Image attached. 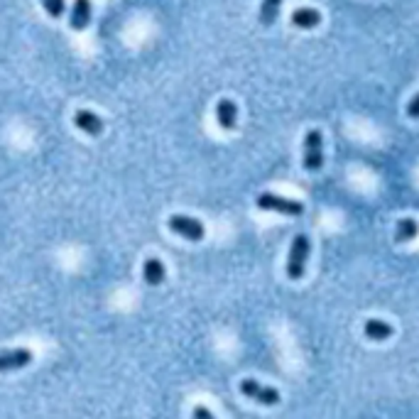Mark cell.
<instances>
[{"instance_id": "obj_9", "label": "cell", "mask_w": 419, "mask_h": 419, "mask_svg": "<svg viewBox=\"0 0 419 419\" xmlns=\"http://www.w3.org/2000/svg\"><path fill=\"white\" fill-rule=\"evenodd\" d=\"M91 23V0H74V8H71V29L81 32Z\"/></svg>"}, {"instance_id": "obj_2", "label": "cell", "mask_w": 419, "mask_h": 419, "mask_svg": "<svg viewBox=\"0 0 419 419\" xmlns=\"http://www.w3.org/2000/svg\"><path fill=\"white\" fill-rule=\"evenodd\" d=\"M257 209L262 211H277L282 216H302L304 214V204L302 201H294V199H285L279 194L272 192H262L260 196L255 199Z\"/></svg>"}, {"instance_id": "obj_13", "label": "cell", "mask_w": 419, "mask_h": 419, "mask_svg": "<svg viewBox=\"0 0 419 419\" xmlns=\"http://www.w3.org/2000/svg\"><path fill=\"white\" fill-rule=\"evenodd\" d=\"M419 236V223L414 218H402L395 226V240L397 243H409V240Z\"/></svg>"}, {"instance_id": "obj_10", "label": "cell", "mask_w": 419, "mask_h": 419, "mask_svg": "<svg viewBox=\"0 0 419 419\" xmlns=\"http://www.w3.org/2000/svg\"><path fill=\"white\" fill-rule=\"evenodd\" d=\"M321 23V12L316 8H297L292 12V25L299 29H314Z\"/></svg>"}, {"instance_id": "obj_7", "label": "cell", "mask_w": 419, "mask_h": 419, "mask_svg": "<svg viewBox=\"0 0 419 419\" xmlns=\"http://www.w3.org/2000/svg\"><path fill=\"white\" fill-rule=\"evenodd\" d=\"M216 120L223 130H233L236 123H238V105L233 103L231 99H221L216 105Z\"/></svg>"}, {"instance_id": "obj_6", "label": "cell", "mask_w": 419, "mask_h": 419, "mask_svg": "<svg viewBox=\"0 0 419 419\" xmlns=\"http://www.w3.org/2000/svg\"><path fill=\"white\" fill-rule=\"evenodd\" d=\"M32 363V351L27 348H8L0 353V372H10L27 368Z\"/></svg>"}, {"instance_id": "obj_3", "label": "cell", "mask_w": 419, "mask_h": 419, "mask_svg": "<svg viewBox=\"0 0 419 419\" xmlns=\"http://www.w3.org/2000/svg\"><path fill=\"white\" fill-rule=\"evenodd\" d=\"M324 164V135L321 130H309L304 138V169L319 172Z\"/></svg>"}, {"instance_id": "obj_15", "label": "cell", "mask_w": 419, "mask_h": 419, "mask_svg": "<svg viewBox=\"0 0 419 419\" xmlns=\"http://www.w3.org/2000/svg\"><path fill=\"white\" fill-rule=\"evenodd\" d=\"M42 8L47 10L49 18H62L66 10V3L64 0H42Z\"/></svg>"}, {"instance_id": "obj_17", "label": "cell", "mask_w": 419, "mask_h": 419, "mask_svg": "<svg viewBox=\"0 0 419 419\" xmlns=\"http://www.w3.org/2000/svg\"><path fill=\"white\" fill-rule=\"evenodd\" d=\"M194 419H216V417L211 414V409H206L204 405H199V407H194Z\"/></svg>"}, {"instance_id": "obj_11", "label": "cell", "mask_w": 419, "mask_h": 419, "mask_svg": "<svg viewBox=\"0 0 419 419\" xmlns=\"http://www.w3.org/2000/svg\"><path fill=\"white\" fill-rule=\"evenodd\" d=\"M142 277H145L147 285L157 287L164 282V277H167V270H164V262L157 260V257H147L145 265H142Z\"/></svg>"}, {"instance_id": "obj_8", "label": "cell", "mask_w": 419, "mask_h": 419, "mask_svg": "<svg viewBox=\"0 0 419 419\" xmlns=\"http://www.w3.org/2000/svg\"><path fill=\"white\" fill-rule=\"evenodd\" d=\"M74 125L81 130V133L93 135V138L103 133V120L91 111H76L74 113Z\"/></svg>"}, {"instance_id": "obj_16", "label": "cell", "mask_w": 419, "mask_h": 419, "mask_svg": "<svg viewBox=\"0 0 419 419\" xmlns=\"http://www.w3.org/2000/svg\"><path fill=\"white\" fill-rule=\"evenodd\" d=\"M407 116L409 118H419V93H414L412 101L407 103Z\"/></svg>"}, {"instance_id": "obj_1", "label": "cell", "mask_w": 419, "mask_h": 419, "mask_svg": "<svg viewBox=\"0 0 419 419\" xmlns=\"http://www.w3.org/2000/svg\"><path fill=\"white\" fill-rule=\"evenodd\" d=\"M309 251H312V243H309V236L299 233L297 238L292 240L290 248V260H287V277L290 279H302L307 272V262H309Z\"/></svg>"}, {"instance_id": "obj_5", "label": "cell", "mask_w": 419, "mask_h": 419, "mask_svg": "<svg viewBox=\"0 0 419 419\" xmlns=\"http://www.w3.org/2000/svg\"><path fill=\"white\" fill-rule=\"evenodd\" d=\"M167 226H169V231H172V233H177V236H181V238H186V240H194V243L206 236L204 223L196 221V218H192V216L177 214V216H172V218H169Z\"/></svg>"}, {"instance_id": "obj_14", "label": "cell", "mask_w": 419, "mask_h": 419, "mask_svg": "<svg viewBox=\"0 0 419 419\" xmlns=\"http://www.w3.org/2000/svg\"><path fill=\"white\" fill-rule=\"evenodd\" d=\"M279 8H282V0H262L260 23L265 25V27L275 25V20H277V15H279Z\"/></svg>"}, {"instance_id": "obj_4", "label": "cell", "mask_w": 419, "mask_h": 419, "mask_svg": "<svg viewBox=\"0 0 419 419\" xmlns=\"http://www.w3.org/2000/svg\"><path fill=\"white\" fill-rule=\"evenodd\" d=\"M240 392H243L245 397L255 400L257 405H265V407H275V405H279V392L275 390V388H270V385H260L253 378L240 380Z\"/></svg>"}, {"instance_id": "obj_12", "label": "cell", "mask_w": 419, "mask_h": 419, "mask_svg": "<svg viewBox=\"0 0 419 419\" xmlns=\"http://www.w3.org/2000/svg\"><path fill=\"white\" fill-rule=\"evenodd\" d=\"M366 336L370 341H388L392 336V326L388 321H380V319H368L366 321Z\"/></svg>"}]
</instances>
